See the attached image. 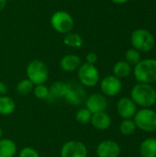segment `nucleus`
<instances>
[{"mask_svg": "<svg viewBox=\"0 0 156 157\" xmlns=\"http://www.w3.org/2000/svg\"><path fill=\"white\" fill-rule=\"evenodd\" d=\"M131 98L137 107L152 108L156 104V89L151 84H136L131 91Z\"/></svg>", "mask_w": 156, "mask_h": 157, "instance_id": "1", "label": "nucleus"}, {"mask_svg": "<svg viewBox=\"0 0 156 157\" xmlns=\"http://www.w3.org/2000/svg\"><path fill=\"white\" fill-rule=\"evenodd\" d=\"M132 73L138 83L152 85L156 82V59H142L134 65Z\"/></svg>", "mask_w": 156, "mask_h": 157, "instance_id": "2", "label": "nucleus"}, {"mask_svg": "<svg viewBox=\"0 0 156 157\" xmlns=\"http://www.w3.org/2000/svg\"><path fill=\"white\" fill-rule=\"evenodd\" d=\"M131 43L132 48L140 52H149L155 45L154 36L151 31L145 29H137L131 35Z\"/></svg>", "mask_w": 156, "mask_h": 157, "instance_id": "3", "label": "nucleus"}, {"mask_svg": "<svg viewBox=\"0 0 156 157\" xmlns=\"http://www.w3.org/2000/svg\"><path fill=\"white\" fill-rule=\"evenodd\" d=\"M26 75L27 78L30 80L34 86L45 84L49 78V68L44 62L33 60L27 65Z\"/></svg>", "mask_w": 156, "mask_h": 157, "instance_id": "4", "label": "nucleus"}, {"mask_svg": "<svg viewBox=\"0 0 156 157\" xmlns=\"http://www.w3.org/2000/svg\"><path fill=\"white\" fill-rule=\"evenodd\" d=\"M137 129L145 132L156 131V111L152 108L138 109L133 117Z\"/></svg>", "mask_w": 156, "mask_h": 157, "instance_id": "5", "label": "nucleus"}, {"mask_svg": "<svg viewBox=\"0 0 156 157\" xmlns=\"http://www.w3.org/2000/svg\"><path fill=\"white\" fill-rule=\"evenodd\" d=\"M77 78L84 87H95L99 83L100 74L96 65L84 63L77 70Z\"/></svg>", "mask_w": 156, "mask_h": 157, "instance_id": "6", "label": "nucleus"}, {"mask_svg": "<svg viewBox=\"0 0 156 157\" xmlns=\"http://www.w3.org/2000/svg\"><path fill=\"white\" fill-rule=\"evenodd\" d=\"M51 25L52 29L61 34H66L72 31L74 26V17L70 13L64 10H58L51 17Z\"/></svg>", "mask_w": 156, "mask_h": 157, "instance_id": "7", "label": "nucleus"}, {"mask_svg": "<svg viewBox=\"0 0 156 157\" xmlns=\"http://www.w3.org/2000/svg\"><path fill=\"white\" fill-rule=\"evenodd\" d=\"M86 145L78 140H70L64 143L60 150L61 157H87Z\"/></svg>", "mask_w": 156, "mask_h": 157, "instance_id": "8", "label": "nucleus"}, {"mask_svg": "<svg viewBox=\"0 0 156 157\" xmlns=\"http://www.w3.org/2000/svg\"><path fill=\"white\" fill-rule=\"evenodd\" d=\"M100 91L105 97H116L122 90V82L121 79L116 77L113 75L105 76L100 81Z\"/></svg>", "mask_w": 156, "mask_h": 157, "instance_id": "9", "label": "nucleus"}, {"mask_svg": "<svg viewBox=\"0 0 156 157\" xmlns=\"http://www.w3.org/2000/svg\"><path fill=\"white\" fill-rule=\"evenodd\" d=\"M87 95L85 87L76 82L68 83V90L64 97V100L73 106H80L86 101Z\"/></svg>", "mask_w": 156, "mask_h": 157, "instance_id": "10", "label": "nucleus"}, {"mask_svg": "<svg viewBox=\"0 0 156 157\" xmlns=\"http://www.w3.org/2000/svg\"><path fill=\"white\" fill-rule=\"evenodd\" d=\"M85 105L92 114H95L106 111L108 108V99L102 93H93L86 97Z\"/></svg>", "mask_w": 156, "mask_h": 157, "instance_id": "11", "label": "nucleus"}, {"mask_svg": "<svg viewBox=\"0 0 156 157\" xmlns=\"http://www.w3.org/2000/svg\"><path fill=\"white\" fill-rule=\"evenodd\" d=\"M121 153L120 144L113 140L101 141L96 148L97 157H119Z\"/></svg>", "mask_w": 156, "mask_h": 157, "instance_id": "12", "label": "nucleus"}, {"mask_svg": "<svg viewBox=\"0 0 156 157\" xmlns=\"http://www.w3.org/2000/svg\"><path fill=\"white\" fill-rule=\"evenodd\" d=\"M117 112L122 120L133 119L138 109L134 101L129 97H123L120 98L116 106Z\"/></svg>", "mask_w": 156, "mask_h": 157, "instance_id": "13", "label": "nucleus"}, {"mask_svg": "<svg viewBox=\"0 0 156 157\" xmlns=\"http://www.w3.org/2000/svg\"><path fill=\"white\" fill-rule=\"evenodd\" d=\"M82 64V60L80 56L76 54H66L60 61V67L63 72L73 73L77 71Z\"/></svg>", "mask_w": 156, "mask_h": 157, "instance_id": "14", "label": "nucleus"}, {"mask_svg": "<svg viewBox=\"0 0 156 157\" xmlns=\"http://www.w3.org/2000/svg\"><path fill=\"white\" fill-rule=\"evenodd\" d=\"M90 123L97 131H107L110 128L112 120L111 117L106 111H102L92 114Z\"/></svg>", "mask_w": 156, "mask_h": 157, "instance_id": "15", "label": "nucleus"}, {"mask_svg": "<svg viewBox=\"0 0 156 157\" xmlns=\"http://www.w3.org/2000/svg\"><path fill=\"white\" fill-rule=\"evenodd\" d=\"M139 151L142 157H156V138L149 137L143 140Z\"/></svg>", "mask_w": 156, "mask_h": 157, "instance_id": "16", "label": "nucleus"}, {"mask_svg": "<svg viewBox=\"0 0 156 157\" xmlns=\"http://www.w3.org/2000/svg\"><path fill=\"white\" fill-rule=\"evenodd\" d=\"M17 152L16 143L7 138L0 140V157H14Z\"/></svg>", "mask_w": 156, "mask_h": 157, "instance_id": "17", "label": "nucleus"}, {"mask_svg": "<svg viewBox=\"0 0 156 157\" xmlns=\"http://www.w3.org/2000/svg\"><path fill=\"white\" fill-rule=\"evenodd\" d=\"M132 72V67L130 63H128L125 60L117 62L112 68L113 75L120 79H123L128 77Z\"/></svg>", "mask_w": 156, "mask_h": 157, "instance_id": "18", "label": "nucleus"}, {"mask_svg": "<svg viewBox=\"0 0 156 157\" xmlns=\"http://www.w3.org/2000/svg\"><path fill=\"white\" fill-rule=\"evenodd\" d=\"M68 90V83L63 81H55L49 87L50 98H64Z\"/></svg>", "mask_w": 156, "mask_h": 157, "instance_id": "19", "label": "nucleus"}, {"mask_svg": "<svg viewBox=\"0 0 156 157\" xmlns=\"http://www.w3.org/2000/svg\"><path fill=\"white\" fill-rule=\"evenodd\" d=\"M16 109V102L9 96H0V115L9 116Z\"/></svg>", "mask_w": 156, "mask_h": 157, "instance_id": "20", "label": "nucleus"}, {"mask_svg": "<svg viewBox=\"0 0 156 157\" xmlns=\"http://www.w3.org/2000/svg\"><path fill=\"white\" fill-rule=\"evenodd\" d=\"M63 43L66 46H69L71 48L78 49L83 46L84 44V40L82 36L76 32H69L64 34L63 37Z\"/></svg>", "mask_w": 156, "mask_h": 157, "instance_id": "21", "label": "nucleus"}, {"mask_svg": "<svg viewBox=\"0 0 156 157\" xmlns=\"http://www.w3.org/2000/svg\"><path fill=\"white\" fill-rule=\"evenodd\" d=\"M119 130L122 135L130 136L136 132L137 127L133 119H126V120H122V121L120 123Z\"/></svg>", "mask_w": 156, "mask_h": 157, "instance_id": "22", "label": "nucleus"}, {"mask_svg": "<svg viewBox=\"0 0 156 157\" xmlns=\"http://www.w3.org/2000/svg\"><path fill=\"white\" fill-rule=\"evenodd\" d=\"M34 88V85L33 83L29 80L28 78H24L22 80H20L16 86V90L17 92V94H19L20 96H28L29 95Z\"/></svg>", "mask_w": 156, "mask_h": 157, "instance_id": "23", "label": "nucleus"}, {"mask_svg": "<svg viewBox=\"0 0 156 157\" xmlns=\"http://www.w3.org/2000/svg\"><path fill=\"white\" fill-rule=\"evenodd\" d=\"M91 118H92V113L86 107L80 108L75 113V121L82 125L90 123Z\"/></svg>", "mask_w": 156, "mask_h": 157, "instance_id": "24", "label": "nucleus"}, {"mask_svg": "<svg viewBox=\"0 0 156 157\" xmlns=\"http://www.w3.org/2000/svg\"><path fill=\"white\" fill-rule=\"evenodd\" d=\"M32 93H33L34 97L40 100H45V99H48L50 98L49 87L45 84L34 86Z\"/></svg>", "mask_w": 156, "mask_h": 157, "instance_id": "25", "label": "nucleus"}, {"mask_svg": "<svg viewBox=\"0 0 156 157\" xmlns=\"http://www.w3.org/2000/svg\"><path fill=\"white\" fill-rule=\"evenodd\" d=\"M142 60V55L141 52L135 50L134 48H131L126 51L125 52V61L130 63L131 66L136 65L140 61Z\"/></svg>", "mask_w": 156, "mask_h": 157, "instance_id": "26", "label": "nucleus"}, {"mask_svg": "<svg viewBox=\"0 0 156 157\" xmlns=\"http://www.w3.org/2000/svg\"><path fill=\"white\" fill-rule=\"evenodd\" d=\"M17 157H41L40 155L39 152L34 149L33 147L30 146H26L24 148H22L19 153Z\"/></svg>", "mask_w": 156, "mask_h": 157, "instance_id": "27", "label": "nucleus"}, {"mask_svg": "<svg viewBox=\"0 0 156 157\" xmlns=\"http://www.w3.org/2000/svg\"><path fill=\"white\" fill-rule=\"evenodd\" d=\"M97 55L96 52H88L86 56V63H89V64H96L97 62Z\"/></svg>", "mask_w": 156, "mask_h": 157, "instance_id": "28", "label": "nucleus"}, {"mask_svg": "<svg viewBox=\"0 0 156 157\" xmlns=\"http://www.w3.org/2000/svg\"><path fill=\"white\" fill-rule=\"evenodd\" d=\"M7 86L5 82L0 81V96H5L7 93Z\"/></svg>", "mask_w": 156, "mask_h": 157, "instance_id": "29", "label": "nucleus"}, {"mask_svg": "<svg viewBox=\"0 0 156 157\" xmlns=\"http://www.w3.org/2000/svg\"><path fill=\"white\" fill-rule=\"evenodd\" d=\"M111 2H113L114 4H117V5H122V4H125L127 2H129L130 0H110Z\"/></svg>", "mask_w": 156, "mask_h": 157, "instance_id": "30", "label": "nucleus"}, {"mask_svg": "<svg viewBox=\"0 0 156 157\" xmlns=\"http://www.w3.org/2000/svg\"><path fill=\"white\" fill-rule=\"evenodd\" d=\"M7 4V0H0V11L3 10Z\"/></svg>", "mask_w": 156, "mask_h": 157, "instance_id": "31", "label": "nucleus"}, {"mask_svg": "<svg viewBox=\"0 0 156 157\" xmlns=\"http://www.w3.org/2000/svg\"><path fill=\"white\" fill-rule=\"evenodd\" d=\"M2 137H3V131H2V128L0 127V140L2 139Z\"/></svg>", "mask_w": 156, "mask_h": 157, "instance_id": "32", "label": "nucleus"}]
</instances>
